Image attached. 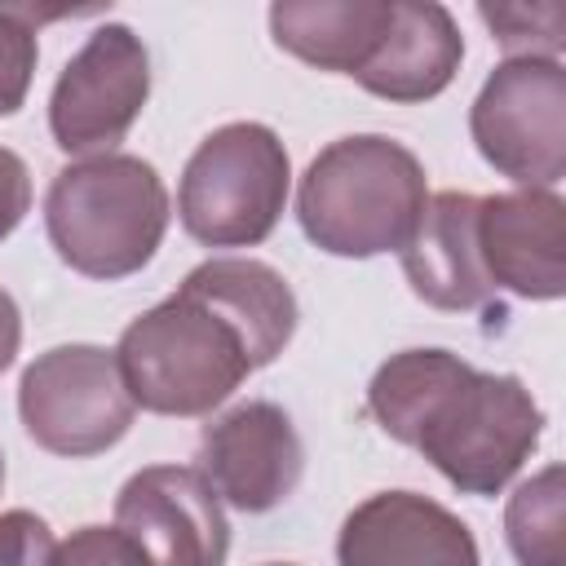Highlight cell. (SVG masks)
Returning a JSON list of instances; mask_svg holds the SVG:
<instances>
[{"label": "cell", "instance_id": "1", "mask_svg": "<svg viewBox=\"0 0 566 566\" xmlns=\"http://www.w3.org/2000/svg\"><path fill=\"white\" fill-rule=\"evenodd\" d=\"M367 411L464 495L504 491L544 433V411L517 376L478 371L447 349H402L380 363Z\"/></svg>", "mask_w": 566, "mask_h": 566}, {"label": "cell", "instance_id": "2", "mask_svg": "<svg viewBox=\"0 0 566 566\" xmlns=\"http://www.w3.org/2000/svg\"><path fill=\"white\" fill-rule=\"evenodd\" d=\"M424 203L429 181L420 159L380 133L336 137L310 159L296 186V221L305 239L354 261L402 252Z\"/></svg>", "mask_w": 566, "mask_h": 566}, {"label": "cell", "instance_id": "3", "mask_svg": "<svg viewBox=\"0 0 566 566\" xmlns=\"http://www.w3.org/2000/svg\"><path fill=\"white\" fill-rule=\"evenodd\" d=\"M115 363L128 398L155 416H208L256 371L243 332L186 283L124 327Z\"/></svg>", "mask_w": 566, "mask_h": 566}, {"label": "cell", "instance_id": "4", "mask_svg": "<svg viewBox=\"0 0 566 566\" xmlns=\"http://www.w3.org/2000/svg\"><path fill=\"white\" fill-rule=\"evenodd\" d=\"M53 252L88 279H128L164 243L168 190L142 155H93L66 164L44 195Z\"/></svg>", "mask_w": 566, "mask_h": 566}, {"label": "cell", "instance_id": "5", "mask_svg": "<svg viewBox=\"0 0 566 566\" xmlns=\"http://www.w3.org/2000/svg\"><path fill=\"white\" fill-rule=\"evenodd\" d=\"M292 186V164L274 128L234 119L212 128L186 159L177 212L203 248H256L274 234Z\"/></svg>", "mask_w": 566, "mask_h": 566}, {"label": "cell", "instance_id": "6", "mask_svg": "<svg viewBox=\"0 0 566 566\" xmlns=\"http://www.w3.org/2000/svg\"><path fill=\"white\" fill-rule=\"evenodd\" d=\"M482 159L522 190H553L566 172V71L557 57H504L469 106Z\"/></svg>", "mask_w": 566, "mask_h": 566}, {"label": "cell", "instance_id": "7", "mask_svg": "<svg viewBox=\"0 0 566 566\" xmlns=\"http://www.w3.org/2000/svg\"><path fill=\"white\" fill-rule=\"evenodd\" d=\"M137 402L124 389L115 349L102 345H57L44 349L18 380V416L35 447L88 460L111 451L128 424Z\"/></svg>", "mask_w": 566, "mask_h": 566}, {"label": "cell", "instance_id": "8", "mask_svg": "<svg viewBox=\"0 0 566 566\" xmlns=\"http://www.w3.org/2000/svg\"><path fill=\"white\" fill-rule=\"evenodd\" d=\"M150 97L146 44L124 22L97 27L62 66L49 97V133L66 155H111Z\"/></svg>", "mask_w": 566, "mask_h": 566}, {"label": "cell", "instance_id": "9", "mask_svg": "<svg viewBox=\"0 0 566 566\" xmlns=\"http://www.w3.org/2000/svg\"><path fill=\"white\" fill-rule=\"evenodd\" d=\"M115 526L150 566H226L230 522L212 482L190 464H150L115 495Z\"/></svg>", "mask_w": 566, "mask_h": 566}, {"label": "cell", "instance_id": "10", "mask_svg": "<svg viewBox=\"0 0 566 566\" xmlns=\"http://www.w3.org/2000/svg\"><path fill=\"white\" fill-rule=\"evenodd\" d=\"M199 473L230 509L270 513L296 491L305 473V442L283 407L261 398L239 402L212 424H203Z\"/></svg>", "mask_w": 566, "mask_h": 566}, {"label": "cell", "instance_id": "11", "mask_svg": "<svg viewBox=\"0 0 566 566\" xmlns=\"http://www.w3.org/2000/svg\"><path fill=\"white\" fill-rule=\"evenodd\" d=\"M478 252L491 287L522 301L566 292V203L553 190H509L478 199Z\"/></svg>", "mask_w": 566, "mask_h": 566}, {"label": "cell", "instance_id": "12", "mask_svg": "<svg viewBox=\"0 0 566 566\" xmlns=\"http://www.w3.org/2000/svg\"><path fill=\"white\" fill-rule=\"evenodd\" d=\"M340 566H482L473 531L429 495H367L336 535Z\"/></svg>", "mask_w": 566, "mask_h": 566}, {"label": "cell", "instance_id": "13", "mask_svg": "<svg viewBox=\"0 0 566 566\" xmlns=\"http://www.w3.org/2000/svg\"><path fill=\"white\" fill-rule=\"evenodd\" d=\"M398 256L411 292L433 310H482L495 292L478 252V195H429Z\"/></svg>", "mask_w": 566, "mask_h": 566}, {"label": "cell", "instance_id": "14", "mask_svg": "<svg viewBox=\"0 0 566 566\" xmlns=\"http://www.w3.org/2000/svg\"><path fill=\"white\" fill-rule=\"evenodd\" d=\"M464 57V35L438 0H394V18L376 53L354 71V80L385 102H429L438 97Z\"/></svg>", "mask_w": 566, "mask_h": 566}, {"label": "cell", "instance_id": "15", "mask_svg": "<svg viewBox=\"0 0 566 566\" xmlns=\"http://www.w3.org/2000/svg\"><path fill=\"white\" fill-rule=\"evenodd\" d=\"M394 0H279L270 4L274 44L292 57L354 75L385 40Z\"/></svg>", "mask_w": 566, "mask_h": 566}, {"label": "cell", "instance_id": "16", "mask_svg": "<svg viewBox=\"0 0 566 566\" xmlns=\"http://www.w3.org/2000/svg\"><path fill=\"white\" fill-rule=\"evenodd\" d=\"M181 283L195 287L199 296H208L243 332L256 367L274 363L296 332V296H292L287 279L265 261L212 256V261L195 265Z\"/></svg>", "mask_w": 566, "mask_h": 566}, {"label": "cell", "instance_id": "17", "mask_svg": "<svg viewBox=\"0 0 566 566\" xmlns=\"http://www.w3.org/2000/svg\"><path fill=\"white\" fill-rule=\"evenodd\" d=\"M562 464L526 478L504 509V539L517 566H566V486Z\"/></svg>", "mask_w": 566, "mask_h": 566}, {"label": "cell", "instance_id": "18", "mask_svg": "<svg viewBox=\"0 0 566 566\" xmlns=\"http://www.w3.org/2000/svg\"><path fill=\"white\" fill-rule=\"evenodd\" d=\"M62 18V9H35V4H0V115H13L27 102L35 57H40V22Z\"/></svg>", "mask_w": 566, "mask_h": 566}, {"label": "cell", "instance_id": "19", "mask_svg": "<svg viewBox=\"0 0 566 566\" xmlns=\"http://www.w3.org/2000/svg\"><path fill=\"white\" fill-rule=\"evenodd\" d=\"M478 18L495 31L509 57H557L566 44L562 4H478Z\"/></svg>", "mask_w": 566, "mask_h": 566}, {"label": "cell", "instance_id": "20", "mask_svg": "<svg viewBox=\"0 0 566 566\" xmlns=\"http://www.w3.org/2000/svg\"><path fill=\"white\" fill-rule=\"evenodd\" d=\"M49 566H150L119 526H80L53 548Z\"/></svg>", "mask_w": 566, "mask_h": 566}, {"label": "cell", "instance_id": "21", "mask_svg": "<svg viewBox=\"0 0 566 566\" xmlns=\"http://www.w3.org/2000/svg\"><path fill=\"white\" fill-rule=\"evenodd\" d=\"M53 531L31 509L0 513V566H49L53 562Z\"/></svg>", "mask_w": 566, "mask_h": 566}, {"label": "cell", "instance_id": "22", "mask_svg": "<svg viewBox=\"0 0 566 566\" xmlns=\"http://www.w3.org/2000/svg\"><path fill=\"white\" fill-rule=\"evenodd\" d=\"M27 208H31V172H27L22 155L0 146V239H9L18 230Z\"/></svg>", "mask_w": 566, "mask_h": 566}, {"label": "cell", "instance_id": "23", "mask_svg": "<svg viewBox=\"0 0 566 566\" xmlns=\"http://www.w3.org/2000/svg\"><path fill=\"white\" fill-rule=\"evenodd\" d=\"M18 345H22V314H18V301L0 287V371L13 367Z\"/></svg>", "mask_w": 566, "mask_h": 566}, {"label": "cell", "instance_id": "24", "mask_svg": "<svg viewBox=\"0 0 566 566\" xmlns=\"http://www.w3.org/2000/svg\"><path fill=\"white\" fill-rule=\"evenodd\" d=\"M0 486H4V455H0Z\"/></svg>", "mask_w": 566, "mask_h": 566}, {"label": "cell", "instance_id": "25", "mask_svg": "<svg viewBox=\"0 0 566 566\" xmlns=\"http://www.w3.org/2000/svg\"><path fill=\"white\" fill-rule=\"evenodd\" d=\"M265 566H292V562H265Z\"/></svg>", "mask_w": 566, "mask_h": 566}]
</instances>
